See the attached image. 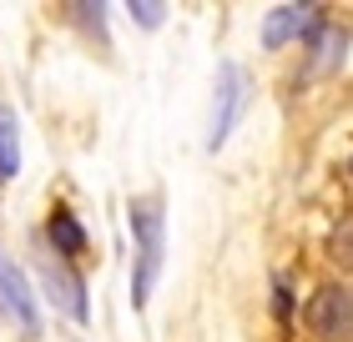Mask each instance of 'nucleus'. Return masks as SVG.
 <instances>
[{
    "label": "nucleus",
    "instance_id": "1",
    "mask_svg": "<svg viewBox=\"0 0 353 342\" xmlns=\"http://www.w3.org/2000/svg\"><path fill=\"white\" fill-rule=\"evenodd\" d=\"M126 222H132V237H137V257H132V307L141 312V307L152 302L157 277H162V262H167V211H162V197H132Z\"/></svg>",
    "mask_w": 353,
    "mask_h": 342
},
{
    "label": "nucleus",
    "instance_id": "2",
    "mask_svg": "<svg viewBox=\"0 0 353 342\" xmlns=\"http://www.w3.org/2000/svg\"><path fill=\"white\" fill-rule=\"evenodd\" d=\"M252 101V86H248V71L237 61H222L217 66V81H212V116H207V151H222L232 141L237 121Z\"/></svg>",
    "mask_w": 353,
    "mask_h": 342
},
{
    "label": "nucleus",
    "instance_id": "3",
    "mask_svg": "<svg viewBox=\"0 0 353 342\" xmlns=\"http://www.w3.org/2000/svg\"><path fill=\"white\" fill-rule=\"evenodd\" d=\"M36 277H41L46 302H51L61 317L86 322V282L71 272L66 257H51V247H36Z\"/></svg>",
    "mask_w": 353,
    "mask_h": 342
},
{
    "label": "nucleus",
    "instance_id": "4",
    "mask_svg": "<svg viewBox=\"0 0 353 342\" xmlns=\"http://www.w3.org/2000/svg\"><path fill=\"white\" fill-rule=\"evenodd\" d=\"M303 322H308V332L318 342H353V287H343V282L318 287L308 297Z\"/></svg>",
    "mask_w": 353,
    "mask_h": 342
},
{
    "label": "nucleus",
    "instance_id": "5",
    "mask_svg": "<svg viewBox=\"0 0 353 342\" xmlns=\"http://www.w3.org/2000/svg\"><path fill=\"white\" fill-rule=\"evenodd\" d=\"M0 317L15 322L21 337H41V307H36V292H30L26 272L0 252Z\"/></svg>",
    "mask_w": 353,
    "mask_h": 342
},
{
    "label": "nucleus",
    "instance_id": "6",
    "mask_svg": "<svg viewBox=\"0 0 353 342\" xmlns=\"http://www.w3.org/2000/svg\"><path fill=\"white\" fill-rule=\"evenodd\" d=\"M318 25H323V6H272L263 15V45L278 51V45H288V41L313 36Z\"/></svg>",
    "mask_w": 353,
    "mask_h": 342
},
{
    "label": "nucleus",
    "instance_id": "7",
    "mask_svg": "<svg viewBox=\"0 0 353 342\" xmlns=\"http://www.w3.org/2000/svg\"><path fill=\"white\" fill-rule=\"evenodd\" d=\"M46 237H51V247L61 257H81L86 252V226L76 222L71 206H51V217H46Z\"/></svg>",
    "mask_w": 353,
    "mask_h": 342
},
{
    "label": "nucleus",
    "instance_id": "8",
    "mask_svg": "<svg viewBox=\"0 0 353 342\" xmlns=\"http://www.w3.org/2000/svg\"><path fill=\"white\" fill-rule=\"evenodd\" d=\"M21 171V121H15L10 106H0V182Z\"/></svg>",
    "mask_w": 353,
    "mask_h": 342
},
{
    "label": "nucleus",
    "instance_id": "9",
    "mask_svg": "<svg viewBox=\"0 0 353 342\" xmlns=\"http://www.w3.org/2000/svg\"><path fill=\"white\" fill-rule=\"evenodd\" d=\"M343 45H348V30L339 25H318V51H313V71L318 76H328V71H339L343 66Z\"/></svg>",
    "mask_w": 353,
    "mask_h": 342
},
{
    "label": "nucleus",
    "instance_id": "10",
    "mask_svg": "<svg viewBox=\"0 0 353 342\" xmlns=\"http://www.w3.org/2000/svg\"><path fill=\"white\" fill-rule=\"evenodd\" d=\"M66 10L86 25V36H91L96 45H111V41H106V6H66Z\"/></svg>",
    "mask_w": 353,
    "mask_h": 342
},
{
    "label": "nucleus",
    "instance_id": "11",
    "mask_svg": "<svg viewBox=\"0 0 353 342\" xmlns=\"http://www.w3.org/2000/svg\"><path fill=\"white\" fill-rule=\"evenodd\" d=\"M328 257H333L339 267H348V272H353V217L333 226V237H328Z\"/></svg>",
    "mask_w": 353,
    "mask_h": 342
},
{
    "label": "nucleus",
    "instance_id": "12",
    "mask_svg": "<svg viewBox=\"0 0 353 342\" xmlns=\"http://www.w3.org/2000/svg\"><path fill=\"white\" fill-rule=\"evenodd\" d=\"M126 10H132V21H137V25H147V30H157V25L167 21V6H162V0H132Z\"/></svg>",
    "mask_w": 353,
    "mask_h": 342
},
{
    "label": "nucleus",
    "instance_id": "13",
    "mask_svg": "<svg viewBox=\"0 0 353 342\" xmlns=\"http://www.w3.org/2000/svg\"><path fill=\"white\" fill-rule=\"evenodd\" d=\"M348 176H353V156H348Z\"/></svg>",
    "mask_w": 353,
    "mask_h": 342
}]
</instances>
